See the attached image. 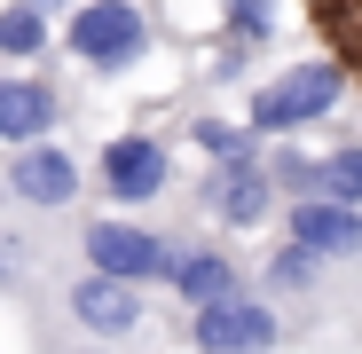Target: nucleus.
Segmentation results:
<instances>
[{
  "instance_id": "nucleus-5",
  "label": "nucleus",
  "mask_w": 362,
  "mask_h": 354,
  "mask_svg": "<svg viewBox=\"0 0 362 354\" xmlns=\"http://www.w3.org/2000/svg\"><path fill=\"white\" fill-rule=\"evenodd\" d=\"M79 189H87V165H79V150H64L55 134L0 150V205H8V213L64 220V213L79 205Z\"/></svg>"
},
{
  "instance_id": "nucleus-1",
  "label": "nucleus",
  "mask_w": 362,
  "mask_h": 354,
  "mask_svg": "<svg viewBox=\"0 0 362 354\" xmlns=\"http://www.w3.org/2000/svg\"><path fill=\"white\" fill-rule=\"evenodd\" d=\"M32 338H95V346H150L158 338V315H150V291L142 283H118V276H95L79 260H64L32 300Z\"/></svg>"
},
{
  "instance_id": "nucleus-16",
  "label": "nucleus",
  "mask_w": 362,
  "mask_h": 354,
  "mask_svg": "<svg viewBox=\"0 0 362 354\" xmlns=\"http://www.w3.org/2000/svg\"><path fill=\"white\" fill-rule=\"evenodd\" d=\"M55 47V24L40 0H8L0 8V64H40V55Z\"/></svg>"
},
{
  "instance_id": "nucleus-8",
  "label": "nucleus",
  "mask_w": 362,
  "mask_h": 354,
  "mask_svg": "<svg viewBox=\"0 0 362 354\" xmlns=\"http://www.w3.org/2000/svg\"><path fill=\"white\" fill-rule=\"evenodd\" d=\"M276 182H268V165L260 158H236V165H205L197 182H189V213L213 220L221 236H245V228H268L276 220Z\"/></svg>"
},
{
  "instance_id": "nucleus-6",
  "label": "nucleus",
  "mask_w": 362,
  "mask_h": 354,
  "mask_svg": "<svg viewBox=\"0 0 362 354\" xmlns=\"http://www.w3.org/2000/svg\"><path fill=\"white\" fill-rule=\"evenodd\" d=\"M173 182H181V150H173L165 134H150V126L110 134V142L95 150V189H103L118 213H150L158 197H173Z\"/></svg>"
},
{
  "instance_id": "nucleus-10",
  "label": "nucleus",
  "mask_w": 362,
  "mask_h": 354,
  "mask_svg": "<svg viewBox=\"0 0 362 354\" xmlns=\"http://www.w3.org/2000/svg\"><path fill=\"white\" fill-rule=\"evenodd\" d=\"M276 220H284V236H291V244L323 252V260L339 268V283H346V276H362V205H331V197H284V205H276Z\"/></svg>"
},
{
  "instance_id": "nucleus-21",
  "label": "nucleus",
  "mask_w": 362,
  "mask_h": 354,
  "mask_svg": "<svg viewBox=\"0 0 362 354\" xmlns=\"http://www.w3.org/2000/svg\"><path fill=\"white\" fill-rule=\"evenodd\" d=\"M0 213H8V205H0Z\"/></svg>"
},
{
  "instance_id": "nucleus-17",
  "label": "nucleus",
  "mask_w": 362,
  "mask_h": 354,
  "mask_svg": "<svg viewBox=\"0 0 362 354\" xmlns=\"http://www.w3.org/2000/svg\"><path fill=\"white\" fill-rule=\"evenodd\" d=\"M308 197L362 205V134H354V142H331V150H315V189H308Z\"/></svg>"
},
{
  "instance_id": "nucleus-7",
  "label": "nucleus",
  "mask_w": 362,
  "mask_h": 354,
  "mask_svg": "<svg viewBox=\"0 0 362 354\" xmlns=\"http://www.w3.org/2000/svg\"><path fill=\"white\" fill-rule=\"evenodd\" d=\"M284 338H291V315L268 307L260 291L189 307V323H181V346H189V354H276Z\"/></svg>"
},
{
  "instance_id": "nucleus-12",
  "label": "nucleus",
  "mask_w": 362,
  "mask_h": 354,
  "mask_svg": "<svg viewBox=\"0 0 362 354\" xmlns=\"http://www.w3.org/2000/svg\"><path fill=\"white\" fill-rule=\"evenodd\" d=\"M252 291H260V300L268 307H323L331 300V291H339V268L323 260V252H308V244H291V236H276V244H268V260L252 268Z\"/></svg>"
},
{
  "instance_id": "nucleus-2",
  "label": "nucleus",
  "mask_w": 362,
  "mask_h": 354,
  "mask_svg": "<svg viewBox=\"0 0 362 354\" xmlns=\"http://www.w3.org/2000/svg\"><path fill=\"white\" fill-rule=\"evenodd\" d=\"M55 40H64V55L79 71H95V79H127V71H142L165 47L150 0H71V16H64Z\"/></svg>"
},
{
  "instance_id": "nucleus-9",
  "label": "nucleus",
  "mask_w": 362,
  "mask_h": 354,
  "mask_svg": "<svg viewBox=\"0 0 362 354\" xmlns=\"http://www.w3.org/2000/svg\"><path fill=\"white\" fill-rule=\"evenodd\" d=\"M181 307H213V300H236V291H252V268L236 260L228 236H173V260H165V283Z\"/></svg>"
},
{
  "instance_id": "nucleus-15",
  "label": "nucleus",
  "mask_w": 362,
  "mask_h": 354,
  "mask_svg": "<svg viewBox=\"0 0 362 354\" xmlns=\"http://www.w3.org/2000/svg\"><path fill=\"white\" fill-rule=\"evenodd\" d=\"M189 150L205 158V165H236V158H260L268 142L245 126V118H221V110H197L189 118Z\"/></svg>"
},
{
  "instance_id": "nucleus-19",
  "label": "nucleus",
  "mask_w": 362,
  "mask_h": 354,
  "mask_svg": "<svg viewBox=\"0 0 362 354\" xmlns=\"http://www.w3.org/2000/svg\"><path fill=\"white\" fill-rule=\"evenodd\" d=\"M40 8H64V0H40Z\"/></svg>"
},
{
  "instance_id": "nucleus-14",
  "label": "nucleus",
  "mask_w": 362,
  "mask_h": 354,
  "mask_svg": "<svg viewBox=\"0 0 362 354\" xmlns=\"http://www.w3.org/2000/svg\"><path fill=\"white\" fill-rule=\"evenodd\" d=\"M284 32V0H221V40H228V71L252 64V55Z\"/></svg>"
},
{
  "instance_id": "nucleus-18",
  "label": "nucleus",
  "mask_w": 362,
  "mask_h": 354,
  "mask_svg": "<svg viewBox=\"0 0 362 354\" xmlns=\"http://www.w3.org/2000/svg\"><path fill=\"white\" fill-rule=\"evenodd\" d=\"M40 354H150V346H95V338H40Z\"/></svg>"
},
{
  "instance_id": "nucleus-4",
  "label": "nucleus",
  "mask_w": 362,
  "mask_h": 354,
  "mask_svg": "<svg viewBox=\"0 0 362 354\" xmlns=\"http://www.w3.org/2000/svg\"><path fill=\"white\" fill-rule=\"evenodd\" d=\"M64 252H71L79 268H95V276H118V283L158 291V283H165V260H173V228L95 213V220H71V228H64Z\"/></svg>"
},
{
  "instance_id": "nucleus-13",
  "label": "nucleus",
  "mask_w": 362,
  "mask_h": 354,
  "mask_svg": "<svg viewBox=\"0 0 362 354\" xmlns=\"http://www.w3.org/2000/svg\"><path fill=\"white\" fill-rule=\"evenodd\" d=\"M64 260L71 252H64V236H55V220H32V213L0 220V300H32Z\"/></svg>"
},
{
  "instance_id": "nucleus-20",
  "label": "nucleus",
  "mask_w": 362,
  "mask_h": 354,
  "mask_svg": "<svg viewBox=\"0 0 362 354\" xmlns=\"http://www.w3.org/2000/svg\"><path fill=\"white\" fill-rule=\"evenodd\" d=\"M150 8H158V0H150Z\"/></svg>"
},
{
  "instance_id": "nucleus-11",
  "label": "nucleus",
  "mask_w": 362,
  "mask_h": 354,
  "mask_svg": "<svg viewBox=\"0 0 362 354\" xmlns=\"http://www.w3.org/2000/svg\"><path fill=\"white\" fill-rule=\"evenodd\" d=\"M71 118V87L64 79H47L32 64H0V150H16V142H40L55 134Z\"/></svg>"
},
{
  "instance_id": "nucleus-3",
  "label": "nucleus",
  "mask_w": 362,
  "mask_h": 354,
  "mask_svg": "<svg viewBox=\"0 0 362 354\" xmlns=\"http://www.w3.org/2000/svg\"><path fill=\"white\" fill-rule=\"evenodd\" d=\"M346 71L331 64V55H308V64H284L276 79H260L252 95H245V126L260 134V142H284V134H308V126H323V118L346 102Z\"/></svg>"
}]
</instances>
